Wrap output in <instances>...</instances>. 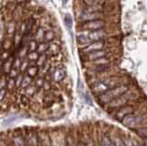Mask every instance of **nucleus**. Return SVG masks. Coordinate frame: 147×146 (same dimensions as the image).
<instances>
[{"instance_id": "nucleus-1", "label": "nucleus", "mask_w": 147, "mask_h": 146, "mask_svg": "<svg viewBox=\"0 0 147 146\" xmlns=\"http://www.w3.org/2000/svg\"><path fill=\"white\" fill-rule=\"evenodd\" d=\"M131 79L129 78V76L125 74L121 75L119 73L117 75H114L112 76H109L108 78H106L102 81L96 83L92 86H90V89L95 96H99L105 92H107L108 90L112 89L114 87L121 85H130Z\"/></svg>"}, {"instance_id": "nucleus-2", "label": "nucleus", "mask_w": 147, "mask_h": 146, "mask_svg": "<svg viewBox=\"0 0 147 146\" xmlns=\"http://www.w3.org/2000/svg\"><path fill=\"white\" fill-rule=\"evenodd\" d=\"M131 86V85H121L114 87L112 89L108 90L107 92H105L103 94H101L99 96L96 97V100H98V103L100 105L101 107H105L106 105L109 104L110 101H112L113 99L119 98V96H121L122 94H124L130 89Z\"/></svg>"}, {"instance_id": "nucleus-3", "label": "nucleus", "mask_w": 147, "mask_h": 146, "mask_svg": "<svg viewBox=\"0 0 147 146\" xmlns=\"http://www.w3.org/2000/svg\"><path fill=\"white\" fill-rule=\"evenodd\" d=\"M144 121H146V116L142 113V108L131 114H129L121 120L122 124L129 129H138L144 125Z\"/></svg>"}, {"instance_id": "nucleus-4", "label": "nucleus", "mask_w": 147, "mask_h": 146, "mask_svg": "<svg viewBox=\"0 0 147 146\" xmlns=\"http://www.w3.org/2000/svg\"><path fill=\"white\" fill-rule=\"evenodd\" d=\"M75 14L76 17V20L78 23H82V22L86 21H91V20H103L108 21L109 17L110 16L107 13L102 12H84V11H75Z\"/></svg>"}, {"instance_id": "nucleus-5", "label": "nucleus", "mask_w": 147, "mask_h": 146, "mask_svg": "<svg viewBox=\"0 0 147 146\" xmlns=\"http://www.w3.org/2000/svg\"><path fill=\"white\" fill-rule=\"evenodd\" d=\"M108 27V21L103 20H91V21H86L82 22V23H78L77 30H88V31H94L98 30L101 29H104Z\"/></svg>"}, {"instance_id": "nucleus-6", "label": "nucleus", "mask_w": 147, "mask_h": 146, "mask_svg": "<svg viewBox=\"0 0 147 146\" xmlns=\"http://www.w3.org/2000/svg\"><path fill=\"white\" fill-rule=\"evenodd\" d=\"M108 46H109V44L105 40V39H103L101 40H98V42H91L89 45H87L86 47L80 49L79 52H80V54H86V53H89V52L105 50V49H107Z\"/></svg>"}, {"instance_id": "nucleus-7", "label": "nucleus", "mask_w": 147, "mask_h": 146, "mask_svg": "<svg viewBox=\"0 0 147 146\" xmlns=\"http://www.w3.org/2000/svg\"><path fill=\"white\" fill-rule=\"evenodd\" d=\"M135 105H137V104H135ZM135 111H136V108L134 105L127 104L125 106L121 107V108H117L116 110H114L111 114L113 115V118L115 120L121 121L125 116L129 115V114H131Z\"/></svg>"}, {"instance_id": "nucleus-8", "label": "nucleus", "mask_w": 147, "mask_h": 146, "mask_svg": "<svg viewBox=\"0 0 147 146\" xmlns=\"http://www.w3.org/2000/svg\"><path fill=\"white\" fill-rule=\"evenodd\" d=\"M23 132H24L26 146H40V141L38 131L30 129V130H27Z\"/></svg>"}, {"instance_id": "nucleus-9", "label": "nucleus", "mask_w": 147, "mask_h": 146, "mask_svg": "<svg viewBox=\"0 0 147 146\" xmlns=\"http://www.w3.org/2000/svg\"><path fill=\"white\" fill-rule=\"evenodd\" d=\"M55 65V70L53 73V75H51L52 77V80L54 83H63V82L66 79V69L63 63H60V65Z\"/></svg>"}, {"instance_id": "nucleus-10", "label": "nucleus", "mask_w": 147, "mask_h": 146, "mask_svg": "<svg viewBox=\"0 0 147 146\" xmlns=\"http://www.w3.org/2000/svg\"><path fill=\"white\" fill-rule=\"evenodd\" d=\"M11 141L12 146H26L24 132L21 130H16L10 132H7Z\"/></svg>"}, {"instance_id": "nucleus-11", "label": "nucleus", "mask_w": 147, "mask_h": 146, "mask_svg": "<svg viewBox=\"0 0 147 146\" xmlns=\"http://www.w3.org/2000/svg\"><path fill=\"white\" fill-rule=\"evenodd\" d=\"M109 52V50L105 49V50H101V51H96V52L86 53V54H80V58H81V60H83V62L94 61V60H96V59L106 57L108 55Z\"/></svg>"}, {"instance_id": "nucleus-12", "label": "nucleus", "mask_w": 147, "mask_h": 146, "mask_svg": "<svg viewBox=\"0 0 147 146\" xmlns=\"http://www.w3.org/2000/svg\"><path fill=\"white\" fill-rule=\"evenodd\" d=\"M114 65L113 60L107 57H102L99 59H96L94 61H89V62H83L82 65L85 67V69L94 66H101V65Z\"/></svg>"}, {"instance_id": "nucleus-13", "label": "nucleus", "mask_w": 147, "mask_h": 146, "mask_svg": "<svg viewBox=\"0 0 147 146\" xmlns=\"http://www.w3.org/2000/svg\"><path fill=\"white\" fill-rule=\"evenodd\" d=\"M38 133L40 137V146H53L49 131L45 130H41V131H38Z\"/></svg>"}, {"instance_id": "nucleus-14", "label": "nucleus", "mask_w": 147, "mask_h": 146, "mask_svg": "<svg viewBox=\"0 0 147 146\" xmlns=\"http://www.w3.org/2000/svg\"><path fill=\"white\" fill-rule=\"evenodd\" d=\"M39 90L40 89L37 87L34 84H32L28 86V87H26L25 89H18V93L20 95H25L26 97L31 98L37 94V92H38Z\"/></svg>"}, {"instance_id": "nucleus-15", "label": "nucleus", "mask_w": 147, "mask_h": 146, "mask_svg": "<svg viewBox=\"0 0 147 146\" xmlns=\"http://www.w3.org/2000/svg\"><path fill=\"white\" fill-rule=\"evenodd\" d=\"M2 45V49L5 50V51H8L11 52L12 49L14 48V40H13V37L11 36H5L4 40L1 42Z\"/></svg>"}, {"instance_id": "nucleus-16", "label": "nucleus", "mask_w": 147, "mask_h": 146, "mask_svg": "<svg viewBox=\"0 0 147 146\" xmlns=\"http://www.w3.org/2000/svg\"><path fill=\"white\" fill-rule=\"evenodd\" d=\"M16 57H13L12 55L9 57L7 60H6L4 62V65H3V69H2V74L4 75H7L9 74V72L12 69V66H13V62L15 60Z\"/></svg>"}, {"instance_id": "nucleus-17", "label": "nucleus", "mask_w": 147, "mask_h": 146, "mask_svg": "<svg viewBox=\"0 0 147 146\" xmlns=\"http://www.w3.org/2000/svg\"><path fill=\"white\" fill-rule=\"evenodd\" d=\"M17 22L16 21H9L6 24V35L7 36H11L13 37V35L15 34L17 30Z\"/></svg>"}, {"instance_id": "nucleus-18", "label": "nucleus", "mask_w": 147, "mask_h": 146, "mask_svg": "<svg viewBox=\"0 0 147 146\" xmlns=\"http://www.w3.org/2000/svg\"><path fill=\"white\" fill-rule=\"evenodd\" d=\"M25 74L35 78V77L38 76L40 74V67L37 66L35 63H32V65L28 68V70L26 71Z\"/></svg>"}, {"instance_id": "nucleus-19", "label": "nucleus", "mask_w": 147, "mask_h": 146, "mask_svg": "<svg viewBox=\"0 0 147 146\" xmlns=\"http://www.w3.org/2000/svg\"><path fill=\"white\" fill-rule=\"evenodd\" d=\"M57 38V32L55 29H51L49 30H47L45 32V36H44V42H52L53 40H55Z\"/></svg>"}, {"instance_id": "nucleus-20", "label": "nucleus", "mask_w": 147, "mask_h": 146, "mask_svg": "<svg viewBox=\"0 0 147 146\" xmlns=\"http://www.w3.org/2000/svg\"><path fill=\"white\" fill-rule=\"evenodd\" d=\"M33 81H34V78L33 77H31L30 75H28L26 74H24V76H23V79H22V82H21V85H20V87L18 89H25L26 87H28L29 85L33 84Z\"/></svg>"}, {"instance_id": "nucleus-21", "label": "nucleus", "mask_w": 147, "mask_h": 146, "mask_svg": "<svg viewBox=\"0 0 147 146\" xmlns=\"http://www.w3.org/2000/svg\"><path fill=\"white\" fill-rule=\"evenodd\" d=\"M45 32H46V30L43 28L42 26H40V28L37 30V32L34 35V40H37L39 43L40 42H44V36H45Z\"/></svg>"}, {"instance_id": "nucleus-22", "label": "nucleus", "mask_w": 147, "mask_h": 146, "mask_svg": "<svg viewBox=\"0 0 147 146\" xmlns=\"http://www.w3.org/2000/svg\"><path fill=\"white\" fill-rule=\"evenodd\" d=\"M99 143H100V146H114L111 137L109 134H102L99 140Z\"/></svg>"}, {"instance_id": "nucleus-23", "label": "nucleus", "mask_w": 147, "mask_h": 146, "mask_svg": "<svg viewBox=\"0 0 147 146\" xmlns=\"http://www.w3.org/2000/svg\"><path fill=\"white\" fill-rule=\"evenodd\" d=\"M7 89L9 93H14V92H17L18 91V88L16 86V81L14 78H9L8 77L7 84Z\"/></svg>"}, {"instance_id": "nucleus-24", "label": "nucleus", "mask_w": 147, "mask_h": 146, "mask_svg": "<svg viewBox=\"0 0 147 146\" xmlns=\"http://www.w3.org/2000/svg\"><path fill=\"white\" fill-rule=\"evenodd\" d=\"M48 59H49V56H48L46 53L40 54V56H39V58H38V60H37V61L35 62L36 65L40 68L41 66H43V65H45L46 62L48 61Z\"/></svg>"}, {"instance_id": "nucleus-25", "label": "nucleus", "mask_w": 147, "mask_h": 146, "mask_svg": "<svg viewBox=\"0 0 147 146\" xmlns=\"http://www.w3.org/2000/svg\"><path fill=\"white\" fill-rule=\"evenodd\" d=\"M32 63H34V62H30V61L28 60L27 58L23 59L22 63H21V65H20V74H25L26 71L28 70V68H29L32 65Z\"/></svg>"}, {"instance_id": "nucleus-26", "label": "nucleus", "mask_w": 147, "mask_h": 146, "mask_svg": "<svg viewBox=\"0 0 147 146\" xmlns=\"http://www.w3.org/2000/svg\"><path fill=\"white\" fill-rule=\"evenodd\" d=\"M49 47H50V42H40L39 43V46H38V49H37V52L40 53V54H42V53H46L47 51L49 50Z\"/></svg>"}, {"instance_id": "nucleus-27", "label": "nucleus", "mask_w": 147, "mask_h": 146, "mask_svg": "<svg viewBox=\"0 0 147 146\" xmlns=\"http://www.w3.org/2000/svg\"><path fill=\"white\" fill-rule=\"evenodd\" d=\"M111 139L114 143V146H126L125 143H124L123 138L121 136H119L118 134H114L113 137H111Z\"/></svg>"}, {"instance_id": "nucleus-28", "label": "nucleus", "mask_w": 147, "mask_h": 146, "mask_svg": "<svg viewBox=\"0 0 147 146\" xmlns=\"http://www.w3.org/2000/svg\"><path fill=\"white\" fill-rule=\"evenodd\" d=\"M65 146H77V138L73 134L66 135V145Z\"/></svg>"}, {"instance_id": "nucleus-29", "label": "nucleus", "mask_w": 147, "mask_h": 146, "mask_svg": "<svg viewBox=\"0 0 147 146\" xmlns=\"http://www.w3.org/2000/svg\"><path fill=\"white\" fill-rule=\"evenodd\" d=\"M45 80H46V79H45V77H44V76L38 75V76H36L35 78H34L33 84H34L39 89H40L41 87H42V85H43V84H44Z\"/></svg>"}, {"instance_id": "nucleus-30", "label": "nucleus", "mask_w": 147, "mask_h": 146, "mask_svg": "<svg viewBox=\"0 0 147 146\" xmlns=\"http://www.w3.org/2000/svg\"><path fill=\"white\" fill-rule=\"evenodd\" d=\"M27 46H28V48H29V52H36L37 49H38V46H39V42L33 39V40H30V42H29V44H28Z\"/></svg>"}, {"instance_id": "nucleus-31", "label": "nucleus", "mask_w": 147, "mask_h": 146, "mask_svg": "<svg viewBox=\"0 0 147 146\" xmlns=\"http://www.w3.org/2000/svg\"><path fill=\"white\" fill-rule=\"evenodd\" d=\"M28 54H29V48H28V46H24L18 51L17 57L21 58V59H25Z\"/></svg>"}, {"instance_id": "nucleus-32", "label": "nucleus", "mask_w": 147, "mask_h": 146, "mask_svg": "<svg viewBox=\"0 0 147 146\" xmlns=\"http://www.w3.org/2000/svg\"><path fill=\"white\" fill-rule=\"evenodd\" d=\"M39 56H40V53H38L37 52H29V54L27 55V59L29 61H30V62H36L37 60H38V58H39Z\"/></svg>"}, {"instance_id": "nucleus-33", "label": "nucleus", "mask_w": 147, "mask_h": 146, "mask_svg": "<svg viewBox=\"0 0 147 146\" xmlns=\"http://www.w3.org/2000/svg\"><path fill=\"white\" fill-rule=\"evenodd\" d=\"M123 141L126 146H137V143H135L134 140L130 138V137H123Z\"/></svg>"}, {"instance_id": "nucleus-34", "label": "nucleus", "mask_w": 147, "mask_h": 146, "mask_svg": "<svg viewBox=\"0 0 147 146\" xmlns=\"http://www.w3.org/2000/svg\"><path fill=\"white\" fill-rule=\"evenodd\" d=\"M20 75V70H18V69H15V68H12V69L10 70V72H9V74L7 75V76L9 77V78L16 79Z\"/></svg>"}, {"instance_id": "nucleus-35", "label": "nucleus", "mask_w": 147, "mask_h": 146, "mask_svg": "<svg viewBox=\"0 0 147 146\" xmlns=\"http://www.w3.org/2000/svg\"><path fill=\"white\" fill-rule=\"evenodd\" d=\"M11 56V52H8V51H5V50H1L0 52V59L3 61H6L7 59Z\"/></svg>"}, {"instance_id": "nucleus-36", "label": "nucleus", "mask_w": 147, "mask_h": 146, "mask_svg": "<svg viewBox=\"0 0 147 146\" xmlns=\"http://www.w3.org/2000/svg\"><path fill=\"white\" fill-rule=\"evenodd\" d=\"M7 79H8V77L7 75H4L0 77V90L4 89V88H7Z\"/></svg>"}, {"instance_id": "nucleus-37", "label": "nucleus", "mask_w": 147, "mask_h": 146, "mask_svg": "<svg viewBox=\"0 0 147 146\" xmlns=\"http://www.w3.org/2000/svg\"><path fill=\"white\" fill-rule=\"evenodd\" d=\"M22 60H23V59H21V58L16 57L15 60H14V62H13V66H12V68H15V69H18V70H20V65H21V63H22Z\"/></svg>"}, {"instance_id": "nucleus-38", "label": "nucleus", "mask_w": 147, "mask_h": 146, "mask_svg": "<svg viewBox=\"0 0 147 146\" xmlns=\"http://www.w3.org/2000/svg\"><path fill=\"white\" fill-rule=\"evenodd\" d=\"M7 93H8V91H7V88H4V89L0 90V103H1L5 98H6Z\"/></svg>"}, {"instance_id": "nucleus-39", "label": "nucleus", "mask_w": 147, "mask_h": 146, "mask_svg": "<svg viewBox=\"0 0 147 146\" xmlns=\"http://www.w3.org/2000/svg\"><path fill=\"white\" fill-rule=\"evenodd\" d=\"M23 76H24V74H20L15 79V81H16V86H17L18 89L20 87V85H21V82H22V79H23Z\"/></svg>"}, {"instance_id": "nucleus-40", "label": "nucleus", "mask_w": 147, "mask_h": 146, "mask_svg": "<svg viewBox=\"0 0 147 146\" xmlns=\"http://www.w3.org/2000/svg\"><path fill=\"white\" fill-rule=\"evenodd\" d=\"M64 22H65V24L67 27H69V28H71L72 27V24H73V20L70 15H67L65 17V19H64Z\"/></svg>"}, {"instance_id": "nucleus-41", "label": "nucleus", "mask_w": 147, "mask_h": 146, "mask_svg": "<svg viewBox=\"0 0 147 146\" xmlns=\"http://www.w3.org/2000/svg\"><path fill=\"white\" fill-rule=\"evenodd\" d=\"M86 146H96V141H94L93 138H91V137H88L86 140Z\"/></svg>"}, {"instance_id": "nucleus-42", "label": "nucleus", "mask_w": 147, "mask_h": 146, "mask_svg": "<svg viewBox=\"0 0 147 146\" xmlns=\"http://www.w3.org/2000/svg\"><path fill=\"white\" fill-rule=\"evenodd\" d=\"M77 146H86V141L84 139H81L80 137L77 139Z\"/></svg>"}, {"instance_id": "nucleus-43", "label": "nucleus", "mask_w": 147, "mask_h": 146, "mask_svg": "<svg viewBox=\"0 0 147 146\" xmlns=\"http://www.w3.org/2000/svg\"><path fill=\"white\" fill-rule=\"evenodd\" d=\"M4 62H5V61H3V60H1V59H0V75H3V74H2V69H3Z\"/></svg>"}, {"instance_id": "nucleus-44", "label": "nucleus", "mask_w": 147, "mask_h": 146, "mask_svg": "<svg viewBox=\"0 0 147 146\" xmlns=\"http://www.w3.org/2000/svg\"><path fill=\"white\" fill-rule=\"evenodd\" d=\"M66 1H67V0H63V3H66Z\"/></svg>"}, {"instance_id": "nucleus-45", "label": "nucleus", "mask_w": 147, "mask_h": 146, "mask_svg": "<svg viewBox=\"0 0 147 146\" xmlns=\"http://www.w3.org/2000/svg\"><path fill=\"white\" fill-rule=\"evenodd\" d=\"M112 1H116V0H112Z\"/></svg>"}]
</instances>
